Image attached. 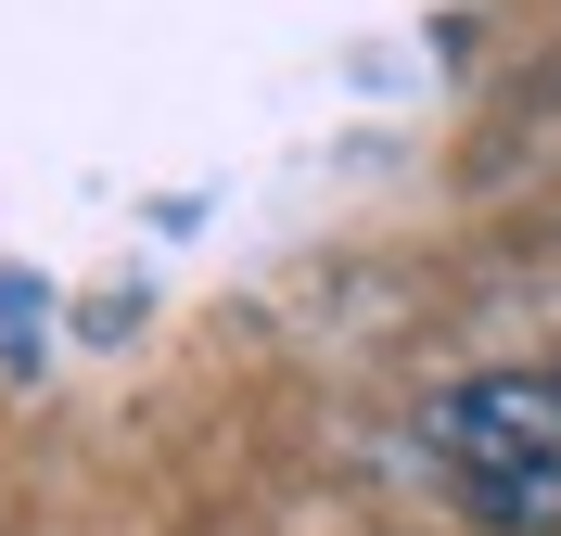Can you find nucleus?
Returning a JSON list of instances; mask_svg holds the SVG:
<instances>
[{"label":"nucleus","instance_id":"obj_2","mask_svg":"<svg viewBox=\"0 0 561 536\" xmlns=\"http://www.w3.org/2000/svg\"><path fill=\"white\" fill-rule=\"evenodd\" d=\"M472 511L497 536H561V460H511V472H472Z\"/></svg>","mask_w":561,"mask_h":536},{"label":"nucleus","instance_id":"obj_3","mask_svg":"<svg viewBox=\"0 0 561 536\" xmlns=\"http://www.w3.org/2000/svg\"><path fill=\"white\" fill-rule=\"evenodd\" d=\"M549 384H561V370H549Z\"/></svg>","mask_w":561,"mask_h":536},{"label":"nucleus","instance_id":"obj_1","mask_svg":"<svg viewBox=\"0 0 561 536\" xmlns=\"http://www.w3.org/2000/svg\"><path fill=\"white\" fill-rule=\"evenodd\" d=\"M434 447L459 472H511V460H561V384H459L434 409Z\"/></svg>","mask_w":561,"mask_h":536}]
</instances>
